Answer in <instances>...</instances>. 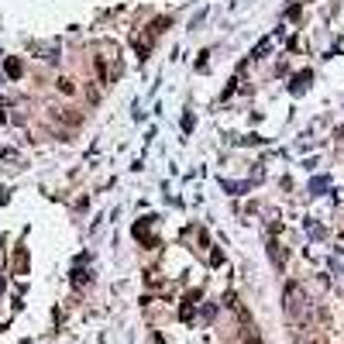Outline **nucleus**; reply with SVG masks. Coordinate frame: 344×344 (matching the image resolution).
Listing matches in <instances>:
<instances>
[{
	"instance_id": "obj_1",
	"label": "nucleus",
	"mask_w": 344,
	"mask_h": 344,
	"mask_svg": "<svg viewBox=\"0 0 344 344\" xmlns=\"http://www.w3.org/2000/svg\"><path fill=\"white\" fill-rule=\"evenodd\" d=\"M162 28H169V21H165V17H155V21L148 24V31L141 34V38H135V52H138V55H145V52H148L151 42H155V34H159Z\"/></svg>"
},
{
	"instance_id": "obj_2",
	"label": "nucleus",
	"mask_w": 344,
	"mask_h": 344,
	"mask_svg": "<svg viewBox=\"0 0 344 344\" xmlns=\"http://www.w3.org/2000/svg\"><path fill=\"white\" fill-rule=\"evenodd\" d=\"M299 303H307V299L299 296V282H289L286 286V313L293 317V320L299 317Z\"/></svg>"
},
{
	"instance_id": "obj_3",
	"label": "nucleus",
	"mask_w": 344,
	"mask_h": 344,
	"mask_svg": "<svg viewBox=\"0 0 344 344\" xmlns=\"http://www.w3.org/2000/svg\"><path fill=\"white\" fill-rule=\"evenodd\" d=\"M52 117H59V121H66V124H80V121H83V114H72L69 107H55V110H52Z\"/></svg>"
},
{
	"instance_id": "obj_4",
	"label": "nucleus",
	"mask_w": 344,
	"mask_h": 344,
	"mask_svg": "<svg viewBox=\"0 0 344 344\" xmlns=\"http://www.w3.org/2000/svg\"><path fill=\"white\" fill-rule=\"evenodd\" d=\"M241 337H244V344H262V337L255 334V327H244V334H241Z\"/></svg>"
},
{
	"instance_id": "obj_5",
	"label": "nucleus",
	"mask_w": 344,
	"mask_h": 344,
	"mask_svg": "<svg viewBox=\"0 0 344 344\" xmlns=\"http://www.w3.org/2000/svg\"><path fill=\"white\" fill-rule=\"evenodd\" d=\"M7 76H14V80L21 76V62L17 59H7Z\"/></svg>"
},
{
	"instance_id": "obj_6",
	"label": "nucleus",
	"mask_w": 344,
	"mask_h": 344,
	"mask_svg": "<svg viewBox=\"0 0 344 344\" xmlns=\"http://www.w3.org/2000/svg\"><path fill=\"white\" fill-rule=\"evenodd\" d=\"M59 90H62V93H72L76 86H72V80H59Z\"/></svg>"
},
{
	"instance_id": "obj_7",
	"label": "nucleus",
	"mask_w": 344,
	"mask_h": 344,
	"mask_svg": "<svg viewBox=\"0 0 344 344\" xmlns=\"http://www.w3.org/2000/svg\"><path fill=\"white\" fill-rule=\"evenodd\" d=\"M337 135H341V141H344V127H341V131H337Z\"/></svg>"
}]
</instances>
